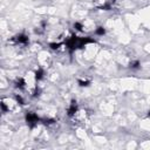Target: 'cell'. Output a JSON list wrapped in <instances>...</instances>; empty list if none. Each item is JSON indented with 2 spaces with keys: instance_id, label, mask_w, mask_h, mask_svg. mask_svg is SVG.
<instances>
[{
  "instance_id": "obj_3",
  "label": "cell",
  "mask_w": 150,
  "mask_h": 150,
  "mask_svg": "<svg viewBox=\"0 0 150 150\" xmlns=\"http://www.w3.org/2000/svg\"><path fill=\"white\" fill-rule=\"evenodd\" d=\"M42 74H43V73H42L41 69L36 70V72H35V79H36V80H40L41 78H42Z\"/></svg>"
},
{
  "instance_id": "obj_5",
  "label": "cell",
  "mask_w": 150,
  "mask_h": 150,
  "mask_svg": "<svg viewBox=\"0 0 150 150\" xmlns=\"http://www.w3.org/2000/svg\"><path fill=\"white\" fill-rule=\"evenodd\" d=\"M74 27L76 28L78 31H82V25L79 24V22H75V24H74Z\"/></svg>"
},
{
  "instance_id": "obj_6",
  "label": "cell",
  "mask_w": 150,
  "mask_h": 150,
  "mask_svg": "<svg viewBox=\"0 0 150 150\" xmlns=\"http://www.w3.org/2000/svg\"><path fill=\"white\" fill-rule=\"evenodd\" d=\"M148 116H149V117H150V111H149V114H148Z\"/></svg>"
},
{
  "instance_id": "obj_4",
  "label": "cell",
  "mask_w": 150,
  "mask_h": 150,
  "mask_svg": "<svg viewBox=\"0 0 150 150\" xmlns=\"http://www.w3.org/2000/svg\"><path fill=\"white\" fill-rule=\"evenodd\" d=\"M96 33L98 34V35H102V34H104V28L103 27H98L96 29Z\"/></svg>"
},
{
  "instance_id": "obj_1",
  "label": "cell",
  "mask_w": 150,
  "mask_h": 150,
  "mask_svg": "<svg viewBox=\"0 0 150 150\" xmlns=\"http://www.w3.org/2000/svg\"><path fill=\"white\" fill-rule=\"evenodd\" d=\"M26 121H27V123L31 127H33L35 123L39 121V117H38V115L34 114V113H28L27 115H26Z\"/></svg>"
},
{
  "instance_id": "obj_2",
  "label": "cell",
  "mask_w": 150,
  "mask_h": 150,
  "mask_svg": "<svg viewBox=\"0 0 150 150\" xmlns=\"http://www.w3.org/2000/svg\"><path fill=\"white\" fill-rule=\"evenodd\" d=\"M15 41L18 42V43H22V45H26L28 42V38L26 35H22V34H20V35H18V36H15Z\"/></svg>"
}]
</instances>
